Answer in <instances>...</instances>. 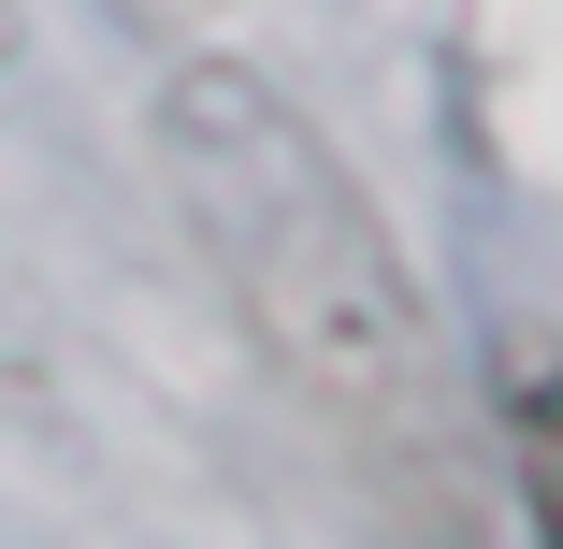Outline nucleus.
<instances>
[{
    "label": "nucleus",
    "mask_w": 563,
    "mask_h": 549,
    "mask_svg": "<svg viewBox=\"0 0 563 549\" xmlns=\"http://www.w3.org/2000/svg\"><path fill=\"white\" fill-rule=\"evenodd\" d=\"M159 160H174V188L202 217L217 275H232L246 333L289 362V391L332 405L362 449L419 463L448 433V405H433V318L405 289V246L376 232V202L347 188V160H332L261 73H174Z\"/></svg>",
    "instance_id": "nucleus-1"
},
{
    "label": "nucleus",
    "mask_w": 563,
    "mask_h": 549,
    "mask_svg": "<svg viewBox=\"0 0 563 549\" xmlns=\"http://www.w3.org/2000/svg\"><path fill=\"white\" fill-rule=\"evenodd\" d=\"M506 433H520V492H534V535L563 549V348H506Z\"/></svg>",
    "instance_id": "nucleus-2"
}]
</instances>
